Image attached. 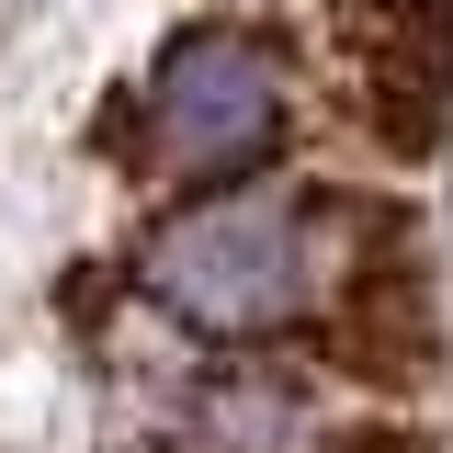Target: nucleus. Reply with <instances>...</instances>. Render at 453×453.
Here are the masks:
<instances>
[{"label": "nucleus", "instance_id": "obj_5", "mask_svg": "<svg viewBox=\"0 0 453 453\" xmlns=\"http://www.w3.org/2000/svg\"><path fill=\"white\" fill-rule=\"evenodd\" d=\"M329 453H442V442H431L419 419H363V431H340Z\"/></svg>", "mask_w": 453, "mask_h": 453}, {"label": "nucleus", "instance_id": "obj_4", "mask_svg": "<svg viewBox=\"0 0 453 453\" xmlns=\"http://www.w3.org/2000/svg\"><path fill=\"white\" fill-rule=\"evenodd\" d=\"M329 363L363 374V386H419V374L442 363V318H431L419 250H396V273L363 261V283L340 295V318H329Z\"/></svg>", "mask_w": 453, "mask_h": 453}, {"label": "nucleus", "instance_id": "obj_3", "mask_svg": "<svg viewBox=\"0 0 453 453\" xmlns=\"http://www.w3.org/2000/svg\"><path fill=\"white\" fill-rule=\"evenodd\" d=\"M363 113L386 159H442L453 136V0H363Z\"/></svg>", "mask_w": 453, "mask_h": 453}, {"label": "nucleus", "instance_id": "obj_2", "mask_svg": "<svg viewBox=\"0 0 453 453\" xmlns=\"http://www.w3.org/2000/svg\"><path fill=\"white\" fill-rule=\"evenodd\" d=\"M148 125H159V148L181 170H204V181H226V170L273 159L283 136V80H273V46H250V35H170L159 80H148Z\"/></svg>", "mask_w": 453, "mask_h": 453}, {"label": "nucleus", "instance_id": "obj_1", "mask_svg": "<svg viewBox=\"0 0 453 453\" xmlns=\"http://www.w3.org/2000/svg\"><path fill=\"white\" fill-rule=\"evenodd\" d=\"M318 283V238L295 204H204L148 250V295L204 340H261L306 306Z\"/></svg>", "mask_w": 453, "mask_h": 453}]
</instances>
